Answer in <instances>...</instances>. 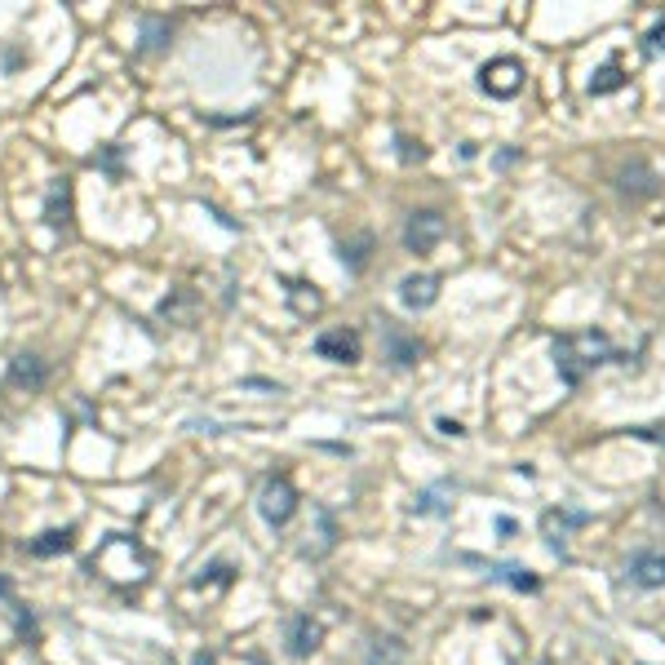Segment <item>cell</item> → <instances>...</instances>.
<instances>
[{
	"mask_svg": "<svg viewBox=\"0 0 665 665\" xmlns=\"http://www.w3.org/2000/svg\"><path fill=\"white\" fill-rule=\"evenodd\" d=\"M608 360H612V342H608V333H599V329L555 337V364H559V377H564L568 386H577L590 368L608 364Z\"/></svg>",
	"mask_w": 665,
	"mask_h": 665,
	"instance_id": "1",
	"label": "cell"
},
{
	"mask_svg": "<svg viewBox=\"0 0 665 665\" xmlns=\"http://www.w3.org/2000/svg\"><path fill=\"white\" fill-rule=\"evenodd\" d=\"M293 510H298V488H293L284 475H271L258 493V515L271 528H284L293 519Z\"/></svg>",
	"mask_w": 665,
	"mask_h": 665,
	"instance_id": "2",
	"label": "cell"
},
{
	"mask_svg": "<svg viewBox=\"0 0 665 665\" xmlns=\"http://www.w3.org/2000/svg\"><path fill=\"white\" fill-rule=\"evenodd\" d=\"M528 71L519 58H493V63H484V71H479V89H484L488 98H515L519 89H524Z\"/></svg>",
	"mask_w": 665,
	"mask_h": 665,
	"instance_id": "3",
	"label": "cell"
},
{
	"mask_svg": "<svg viewBox=\"0 0 665 665\" xmlns=\"http://www.w3.org/2000/svg\"><path fill=\"white\" fill-rule=\"evenodd\" d=\"M448 235V222H444V213L439 209H417V213H408V222H404V244H408V253H431L439 240Z\"/></svg>",
	"mask_w": 665,
	"mask_h": 665,
	"instance_id": "4",
	"label": "cell"
},
{
	"mask_svg": "<svg viewBox=\"0 0 665 665\" xmlns=\"http://www.w3.org/2000/svg\"><path fill=\"white\" fill-rule=\"evenodd\" d=\"M315 355L333 364H355L360 360V333L355 329H324L315 337Z\"/></svg>",
	"mask_w": 665,
	"mask_h": 665,
	"instance_id": "5",
	"label": "cell"
},
{
	"mask_svg": "<svg viewBox=\"0 0 665 665\" xmlns=\"http://www.w3.org/2000/svg\"><path fill=\"white\" fill-rule=\"evenodd\" d=\"M617 191L626 200H652L661 191V178L643 165V160H630V165L617 169Z\"/></svg>",
	"mask_w": 665,
	"mask_h": 665,
	"instance_id": "6",
	"label": "cell"
},
{
	"mask_svg": "<svg viewBox=\"0 0 665 665\" xmlns=\"http://www.w3.org/2000/svg\"><path fill=\"white\" fill-rule=\"evenodd\" d=\"M9 386H18V391H40V386L49 382V364L40 360L36 351H18L14 360H9Z\"/></svg>",
	"mask_w": 665,
	"mask_h": 665,
	"instance_id": "7",
	"label": "cell"
},
{
	"mask_svg": "<svg viewBox=\"0 0 665 665\" xmlns=\"http://www.w3.org/2000/svg\"><path fill=\"white\" fill-rule=\"evenodd\" d=\"M320 639H324V626H320V621H311L306 612H298V617H289V630H284V643H289V657L306 661L315 648H320Z\"/></svg>",
	"mask_w": 665,
	"mask_h": 665,
	"instance_id": "8",
	"label": "cell"
},
{
	"mask_svg": "<svg viewBox=\"0 0 665 665\" xmlns=\"http://www.w3.org/2000/svg\"><path fill=\"white\" fill-rule=\"evenodd\" d=\"M382 346H386V360L395 368H408L417 364V355H422V342H417L413 333H404L395 320H382Z\"/></svg>",
	"mask_w": 665,
	"mask_h": 665,
	"instance_id": "9",
	"label": "cell"
},
{
	"mask_svg": "<svg viewBox=\"0 0 665 665\" xmlns=\"http://www.w3.org/2000/svg\"><path fill=\"white\" fill-rule=\"evenodd\" d=\"M399 302L408 306V311H426V306L439 302V275H404L399 280Z\"/></svg>",
	"mask_w": 665,
	"mask_h": 665,
	"instance_id": "10",
	"label": "cell"
},
{
	"mask_svg": "<svg viewBox=\"0 0 665 665\" xmlns=\"http://www.w3.org/2000/svg\"><path fill=\"white\" fill-rule=\"evenodd\" d=\"M630 586L639 590H661L665 586V555L661 550H643V555L630 559Z\"/></svg>",
	"mask_w": 665,
	"mask_h": 665,
	"instance_id": "11",
	"label": "cell"
},
{
	"mask_svg": "<svg viewBox=\"0 0 665 665\" xmlns=\"http://www.w3.org/2000/svg\"><path fill=\"white\" fill-rule=\"evenodd\" d=\"M364 665H408V652L395 634H373L364 648Z\"/></svg>",
	"mask_w": 665,
	"mask_h": 665,
	"instance_id": "12",
	"label": "cell"
},
{
	"mask_svg": "<svg viewBox=\"0 0 665 665\" xmlns=\"http://www.w3.org/2000/svg\"><path fill=\"white\" fill-rule=\"evenodd\" d=\"M71 546H76V532H71V528H49V532H40L36 541H27V555H32V559H54V555H67Z\"/></svg>",
	"mask_w": 665,
	"mask_h": 665,
	"instance_id": "13",
	"label": "cell"
},
{
	"mask_svg": "<svg viewBox=\"0 0 665 665\" xmlns=\"http://www.w3.org/2000/svg\"><path fill=\"white\" fill-rule=\"evenodd\" d=\"M577 524H586V515H581V510H546V515H541L546 541L559 550V555H564V532H568V528H577Z\"/></svg>",
	"mask_w": 665,
	"mask_h": 665,
	"instance_id": "14",
	"label": "cell"
},
{
	"mask_svg": "<svg viewBox=\"0 0 665 665\" xmlns=\"http://www.w3.org/2000/svg\"><path fill=\"white\" fill-rule=\"evenodd\" d=\"M67 213H71V178H58L49 187V200H45V222L49 227H67Z\"/></svg>",
	"mask_w": 665,
	"mask_h": 665,
	"instance_id": "15",
	"label": "cell"
},
{
	"mask_svg": "<svg viewBox=\"0 0 665 665\" xmlns=\"http://www.w3.org/2000/svg\"><path fill=\"white\" fill-rule=\"evenodd\" d=\"M488 577L506 581V586H515V590H528V595H532V590H541V581L532 577L528 568H519V564H493V568H488Z\"/></svg>",
	"mask_w": 665,
	"mask_h": 665,
	"instance_id": "16",
	"label": "cell"
},
{
	"mask_svg": "<svg viewBox=\"0 0 665 665\" xmlns=\"http://www.w3.org/2000/svg\"><path fill=\"white\" fill-rule=\"evenodd\" d=\"M173 36V27L165 23V18H142V54H151V49H165Z\"/></svg>",
	"mask_w": 665,
	"mask_h": 665,
	"instance_id": "17",
	"label": "cell"
},
{
	"mask_svg": "<svg viewBox=\"0 0 665 665\" xmlns=\"http://www.w3.org/2000/svg\"><path fill=\"white\" fill-rule=\"evenodd\" d=\"M289 302H293V311H298V315H315L324 306V298L311 289V284H289Z\"/></svg>",
	"mask_w": 665,
	"mask_h": 665,
	"instance_id": "18",
	"label": "cell"
},
{
	"mask_svg": "<svg viewBox=\"0 0 665 665\" xmlns=\"http://www.w3.org/2000/svg\"><path fill=\"white\" fill-rule=\"evenodd\" d=\"M621 85H626V71H621L617 63H608V67H603L595 80H590V94H595V98H603V94H612V89H621Z\"/></svg>",
	"mask_w": 665,
	"mask_h": 665,
	"instance_id": "19",
	"label": "cell"
},
{
	"mask_svg": "<svg viewBox=\"0 0 665 665\" xmlns=\"http://www.w3.org/2000/svg\"><path fill=\"white\" fill-rule=\"evenodd\" d=\"M444 493H448V488H431V493H422L413 501V515H444V510H448Z\"/></svg>",
	"mask_w": 665,
	"mask_h": 665,
	"instance_id": "20",
	"label": "cell"
},
{
	"mask_svg": "<svg viewBox=\"0 0 665 665\" xmlns=\"http://www.w3.org/2000/svg\"><path fill=\"white\" fill-rule=\"evenodd\" d=\"M643 49H648L652 58H657V54H665V27H652V32H648V40H643Z\"/></svg>",
	"mask_w": 665,
	"mask_h": 665,
	"instance_id": "21",
	"label": "cell"
},
{
	"mask_svg": "<svg viewBox=\"0 0 665 665\" xmlns=\"http://www.w3.org/2000/svg\"><path fill=\"white\" fill-rule=\"evenodd\" d=\"M196 665H218V661H213V652H196Z\"/></svg>",
	"mask_w": 665,
	"mask_h": 665,
	"instance_id": "22",
	"label": "cell"
},
{
	"mask_svg": "<svg viewBox=\"0 0 665 665\" xmlns=\"http://www.w3.org/2000/svg\"><path fill=\"white\" fill-rule=\"evenodd\" d=\"M546 665H550V661H546Z\"/></svg>",
	"mask_w": 665,
	"mask_h": 665,
	"instance_id": "23",
	"label": "cell"
}]
</instances>
